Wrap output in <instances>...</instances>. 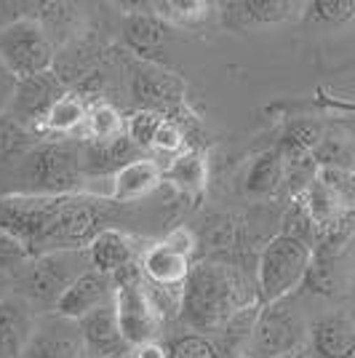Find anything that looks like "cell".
Wrapping results in <instances>:
<instances>
[{
  "label": "cell",
  "instance_id": "6da1fadb",
  "mask_svg": "<svg viewBox=\"0 0 355 358\" xmlns=\"http://www.w3.org/2000/svg\"><path fill=\"white\" fill-rule=\"evenodd\" d=\"M259 305L252 284L233 265L198 262L182 289V313L198 329L230 324L240 310Z\"/></svg>",
  "mask_w": 355,
  "mask_h": 358
},
{
  "label": "cell",
  "instance_id": "7a4b0ae2",
  "mask_svg": "<svg viewBox=\"0 0 355 358\" xmlns=\"http://www.w3.org/2000/svg\"><path fill=\"white\" fill-rule=\"evenodd\" d=\"M19 177L32 195L61 198L83 187L80 148L70 142H41L19 158Z\"/></svg>",
  "mask_w": 355,
  "mask_h": 358
},
{
  "label": "cell",
  "instance_id": "3957f363",
  "mask_svg": "<svg viewBox=\"0 0 355 358\" xmlns=\"http://www.w3.org/2000/svg\"><path fill=\"white\" fill-rule=\"evenodd\" d=\"M312 249L289 236H275L267 241L256 262V299L259 305H273L294 294L305 284L310 268Z\"/></svg>",
  "mask_w": 355,
  "mask_h": 358
},
{
  "label": "cell",
  "instance_id": "277c9868",
  "mask_svg": "<svg viewBox=\"0 0 355 358\" xmlns=\"http://www.w3.org/2000/svg\"><path fill=\"white\" fill-rule=\"evenodd\" d=\"M307 343V324L291 297L262 305L252 334L246 340V358H283L302 350Z\"/></svg>",
  "mask_w": 355,
  "mask_h": 358
},
{
  "label": "cell",
  "instance_id": "5b68a950",
  "mask_svg": "<svg viewBox=\"0 0 355 358\" xmlns=\"http://www.w3.org/2000/svg\"><path fill=\"white\" fill-rule=\"evenodd\" d=\"M57 45L48 38L38 14L24 16L0 32V62L16 80L54 70Z\"/></svg>",
  "mask_w": 355,
  "mask_h": 358
},
{
  "label": "cell",
  "instance_id": "8992f818",
  "mask_svg": "<svg viewBox=\"0 0 355 358\" xmlns=\"http://www.w3.org/2000/svg\"><path fill=\"white\" fill-rule=\"evenodd\" d=\"M83 262H89V252H48L32 259L30 270L24 275V289L27 294L22 297L27 302L38 305H51L57 310V302L70 286L89 273L91 268H83ZM91 265V262H89Z\"/></svg>",
  "mask_w": 355,
  "mask_h": 358
},
{
  "label": "cell",
  "instance_id": "52a82bcc",
  "mask_svg": "<svg viewBox=\"0 0 355 358\" xmlns=\"http://www.w3.org/2000/svg\"><path fill=\"white\" fill-rule=\"evenodd\" d=\"M64 94H67V86L57 70H48L43 75L27 78V80H16L8 115L41 136V126H43L48 110L57 105Z\"/></svg>",
  "mask_w": 355,
  "mask_h": 358
},
{
  "label": "cell",
  "instance_id": "ba28073f",
  "mask_svg": "<svg viewBox=\"0 0 355 358\" xmlns=\"http://www.w3.org/2000/svg\"><path fill=\"white\" fill-rule=\"evenodd\" d=\"M115 313H118L120 331H123V340L129 343V348L152 343L158 324H161V315L152 305L145 281L115 289Z\"/></svg>",
  "mask_w": 355,
  "mask_h": 358
},
{
  "label": "cell",
  "instance_id": "9c48e42d",
  "mask_svg": "<svg viewBox=\"0 0 355 358\" xmlns=\"http://www.w3.org/2000/svg\"><path fill=\"white\" fill-rule=\"evenodd\" d=\"M305 3L294 0H236V3H219V19L224 30L233 32H254L283 24L294 16H302Z\"/></svg>",
  "mask_w": 355,
  "mask_h": 358
},
{
  "label": "cell",
  "instance_id": "30bf717a",
  "mask_svg": "<svg viewBox=\"0 0 355 358\" xmlns=\"http://www.w3.org/2000/svg\"><path fill=\"white\" fill-rule=\"evenodd\" d=\"M83 353H86V343L78 321L54 313L38 318L22 358H80Z\"/></svg>",
  "mask_w": 355,
  "mask_h": 358
},
{
  "label": "cell",
  "instance_id": "8fae6325",
  "mask_svg": "<svg viewBox=\"0 0 355 358\" xmlns=\"http://www.w3.org/2000/svg\"><path fill=\"white\" fill-rule=\"evenodd\" d=\"M345 254H347V233L337 230V233H328L318 241V246L312 249V259L307 275H305V284L312 294H321V297H337L345 286Z\"/></svg>",
  "mask_w": 355,
  "mask_h": 358
},
{
  "label": "cell",
  "instance_id": "7c38bea8",
  "mask_svg": "<svg viewBox=\"0 0 355 358\" xmlns=\"http://www.w3.org/2000/svg\"><path fill=\"white\" fill-rule=\"evenodd\" d=\"M113 302H115V281H113V275H104V273H96L91 268L89 273H83L61 294L54 313L64 315L70 321H80V318H86L89 313L99 310L104 305H113Z\"/></svg>",
  "mask_w": 355,
  "mask_h": 358
},
{
  "label": "cell",
  "instance_id": "4fadbf2b",
  "mask_svg": "<svg viewBox=\"0 0 355 358\" xmlns=\"http://www.w3.org/2000/svg\"><path fill=\"white\" fill-rule=\"evenodd\" d=\"M312 358H355V321L345 310L315 318L307 327Z\"/></svg>",
  "mask_w": 355,
  "mask_h": 358
},
{
  "label": "cell",
  "instance_id": "5bb4252c",
  "mask_svg": "<svg viewBox=\"0 0 355 358\" xmlns=\"http://www.w3.org/2000/svg\"><path fill=\"white\" fill-rule=\"evenodd\" d=\"M35 305L8 292L0 299V358H22L35 331Z\"/></svg>",
  "mask_w": 355,
  "mask_h": 358
},
{
  "label": "cell",
  "instance_id": "9a60e30c",
  "mask_svg": "<svg viewBox=\"0 0 355 358\" xmlns=\"http://www.w3.org/2000/svg\"><path fill=\"white\" fill-rule=\"evenodd\" d=\"M139 265H142V275H145L147 284L179 292V289H184V281L193 270V259L177 252L168 241H158L142 254Z\"/></svg>",
  "mask_w": 355,
  "mask_h": 358
},
{
  "label": "cell",
  "instance_id": "2e32d148",
  "mask_svg": "<svg viewBox=\"0 0 355 358\" xmlns=\"http://www.w3.org/2000/svg\"><path fill=\"white\" fill-rule=\"evenodd\" d=\"M80 166L86 177H115L123 166L145 158V152L133 145L129 136H120L113 142H89L83 139L80 145Z\"/></svg>",
  "mask_w": 355,
  "mask_h": 358
},
{
  "label": "cell",
  "instance_id": "e0dca14e",
  "mask_svg": "<svg viewBox=\"0 0 355 358\" xmlns=\"http://www.w3.org/2000/svg\"><path fill=\"white\" fill-rule=\"evenodd\" d=\"M78 327H80V334H83L86 350H91V353H96L102 358H120L129 353V343L123 340L118 313H115V302L94 310L86 318H80Z\"/></svg>",
  "mask_w": 355,
  "mask_h": 358
},
{
  "label": "cell",
  "instance_id": "ac0fdd59",
  "mask_svg": "<svg viewBox=\"0 0 355 358\" xmlns=\"http://www.w3.org/2000/svg\"><path fill=\"white\" fill-rule=\"evenodd\" d=\"M163 182V166L155 158H139L133 164L123 166L118 174L113 177V190H110V201L118 203H131L150 195Z\"/></svg>",
  "mask_w": 355,
  "mask_h": 358
},
{
  "label": "cell",
  "instance_id": "d6986e66",
  "mask_svg": "<svg viewBox=\"0 0 355 358\" xmlns=\"http://www.w3.org/2000/svg\"><path fill=\"white\" fill-rule=\"evenodd\" d=\"M86 252H89L91 268L96 273H104V275H115L118 270H123L126 265L133 262L131 238L126 233L115 230V227L99 230L86 246Z\"/></svg>",
  "mask_w": 355,
  "mask_h": 358
},
{
  "label": "cell",
  "instance_id": "ffe728a7",
  "mask_svg": "<svg viewBox=\"0 0 355 358\" xmlns=\"http://www.w3.org/2000/svg\"><path fill=\"white\" fill-rule=\"evenodd\" d=\"M246 195L254 201H267L283 187V152L281 148H270L254 158L246 171Z\"/></svg>",
  "mask_w": 355,
  "mask_h": 358
},
{
  "label": "cell",
  "instance_id": "44dd1931",
  "mask_svg": "<svg viewBox=\"0 0 355 358\" xmlns=\"http://www.w3.org/2000/svg\"><path fill=\"white\" fill-rule=\"evenodd\" d=\"M152 14L161 22H166L168 27H179V30H198L206 22H211V16L219 14L214 3L208 0H161L150 6Z\"/></svg>",
  "mask_w": 355,
  "mask_h": 358
},
{
  "label": "cell",
  "instance_id": "7402d4cb",
  "mask_svg": "<svg viewBox=\"0 0 355 358\" xmlns=\"http://www.w3.org/2000/svg\"><path fill=\"white\" fill-rule=\"evenodd\" d=\"M86 113H89V102L73 91H67L59 102L48 110L43 126H41V134H78L86 123Z\"/></svg>",
  "mask_w": 355,
  "mask_h": 358
},
{
  "label": "cell",
  "instance_id": "603a6c76",
  "mask_svg": "<svg viewBox=\"0 0 355 358\" xmlns=\"http://www.w3.org/2000/svg\"><path fill=\"white\" fill-rule=\"evenodd\" d=\"M168 32H171V27L166 22H161L152 11L150 14H129L126 16V24H123L126 43L131 45L136 54H142V57L152 54L166 41Z\"/></svg>",
  "mask_w": 355,
  "mask_h": 358
},
{
  "label": "cell",
  "instance_id": "cb8c5ba5",
  "mask_svg": "<svg viewBox=\"0 0 355 358\" xmlns=\"http://www.w3.org/2000/svg\"><path fill=\"white\" fill-rule=\"evenodd\" d=\"M80 131H83V139L89 142H113V139L126 136V118L110 102L96 99L89 105L86 123Z\"/></svg>",
  "mask_w": 355,
  "mask_h": 358
},
{
  "label": "cell",
  "instance_id": "d4e9b609",
  "mask_svg": "<svg viewBox=\"0 0 355 358\" xmlns=\"http://www.w3.org/2000/svg\"><path fill=\"white\" fill-rule=\"evenodd\" d=\"M163 179L174 182L184 193L198 195L206 187V179H208L206 158L201 152H195V150H187V152H182L179 158H174L171 164L163 169Z\"/></svg>",
  "mask_w": 355,
  "mask_h": 358
},
{
  "label": "cell",
  "instance_id": "484cf974",
  "mask_svg": "<svg viewBox=\"0 0 355 358\" xmlns=\"http://www.w3.org/2000/svg\"><path fill=\"white\" fill-rule=\"evenodd\" d=\"M318 169H350L355 158V145L347 131L326 129L318 148L312 150Z\"/></svg>",
  "mask_w": 355,
  "mask_h": 358
},
{
  "label": "cell",
  "instance_id": "4316f807",
  "mask_svg": "<svg viewBox=\"0 0 355 358\" xmlns=\"http://www.w3.org/2000/svg\"><path fill=\"white\" fill-rule=\"evenodd\" d=\"M35 145H41V136L8 113H0V161H19Z\"/></svg>",
  "mask_w": 355,
  "mask_h": 358
},
{
  "label": "cell",
  "instance_id": "83f0119b",
  "mask_svg": "<svg viewBox=\"0 0 355 358\" xmlns=\"http://www.w3.org/2000/svg\"><path fill=\"white\" fill-rule=\"evenodd\" d=\"M302 19L312 27H345L355 19V0H312L305 3Z\"/></svg>",
  "mask_w": 355,
  "mask_h": 358
},
{
  "label": "cell",
  "instance_id": "f1b7e54d",
  "mask_svg": "<svg viewBox=\"0 0 355 358\" xmlns=\"http://www.w3.org/2000/svg\"><path fill=\"white\" fill-rule=\"evenodd\" d=\"M35 252L30 249V243L16 236L14 230L0 227V273H14V270L30 268Z\"/></svg>",
  "mask_w": 355,
  "mask_h": 358
},
{
  "label": "cell",
  "instance_id": "f546056e",
  "mask_svg": "<svg viewBox=\"0 0 355 358\" xmlns=\"http://www.w3.org/2000/svg\"><path fill=\"white\" fill-rule=\"evenodd\" d=\"M281 236L302 241V243H307L310 249H315V246H318V241H321L318 227H315V222L310 220V214H307V209L302 206V201H299V198H294V203H291V206L286 209V214H283Z\"/></svg>",
  "mask_w": 355,
  "mask_h": 358
},
{
  "label": "cell",
  "instance_id": "4dcf8cb0",
  "mask_svg": "<svg viewBox=\"0 0 355 358\" xmlns=\"http://www.w3.org/2000/svg\"><path fill=\"white\" fill-rule=\"evenodd\" d=\"M161 123H163L161 113L142 107V110H136V113H131V115L126 118V136H129L142 152H147V150H152V142H155V134H158Z\"/></svg>",
  "mask_w": 355,
  "mask_h": 358
},
{
  "label": "cell",
  "instance_id": "1f68e13d",
  "mask_svg": "<svg viewBox=\"0 0 355 358\" xmlns=\"http://www.w3.org/2000/svg\"><path fill=\"white\" fill-rule=\"evenodd\" d=\"M318 179L347 214L355 211V174L350 169H318Z\"/></svg>",
  "mask_w": 355,
  "mask_h": 358
},
{
  "label": "cell",
  "instance_id": "d6a6232c",
  "mask_svg": "<svg viewBox=\"0 0 355 358\" xmlns=\"http://www.w3.org/2000/svg\"><path fill=\"white\" fill-rule=\"evenodd\" d=\"M152 150L161 152V155H168L171 161L179 158L182 152H187V136L179 129L177 120L163 118L161 129H158V134H155V142H152Z\"/></svg>",
  "mask_w": 355,
  "mask_h": 358
},
{
  "label": "cell",
  "instance_id": "836d02e7",
  "mask_svg": "<svg viewBox=\"0 0 355 358\" xmlns=\"http://www.w3.org/2000/svg\"><path fill=\"white\" fill-rule=\"evenodd\" d=\"M171 358H217V350L203 334H184L171 348Z\"/></svg>",
  "mask_w": 355,
  "mask_h": 358
},
{
  "label": "cell",
  "instance_id": "e575fe53",
  "mask_svg": "<svg viewBox=\"0 0 355 358\" xmlns=\"http://www.w3.org/2000/svg\"><path fill=\"white\" fill-rule=\"evenodd\" d=\"M41 11V3H24V0H0V32L24 16H35Z\"/></svg>",
  "mask_w": 355,
  "mask_h": 358
},
{
  "label": "cell",
  "instance_id": "d590c367",
  "mask_svg": "<svg viewBox=\"0 0 355 358\" xmlns=\"http://www.w3.org/2000/svg\"><path fill=\"white\" fill-rule=\"evenodd\" d=\"M166 241H168L177 252H182L184 257H190V259H193L195 252H198V238H195L193 230H187V227H177V230H171V233L166 236Z\"/></svg>",
  "mask_w": 355,
  "mask_h": 358
},
{
  "label": "cell",
  "instance_id": "8d00e7d4",
  "mask_svg": "<svg viewBox=\"0 0 355 358\" xmlns=\"http://www.w3.org/2000/svg\"><path fill=\"white\" fill-rule=\"evenodd\" d=\"M14 91H16V78L0 62V113H8L11 99H14Z\"/></svg>",
  "mask_w": 355,
  "mask_h": 358
},
{
  "label": "cell",
  "instance_id": "74e56055",
  "mask_svg": "<svg viewBox=\"0 0 355 358\" xmlns=\"http://www.w3.org/2000/svg\"><path fill=\"white\" fill-rule=\"evenodd\" d=\"M133 358H171V353L163 348L161 343H145V345H136V348H131Z\"/></svg>",
  "mask_w": 355,
  "mask_h": 358
},
{
  "label": "cell",
  "instance_id": "f35d334b",
  "mask_svg": "<svg viewBox=\"0 0 355 358\" xmlns=\"http://www.w3.org/2000/svg\"><path fill=\"white\" fill-rule=\"evenodd\" d=\"M331 107H342V110H353L355 113V105H347V102H328Z\"/></svg>",
  "mask_w": 355,
  "mask_h": 358
},
{
  "label": "cell",
  "instance_id": "ab89813d",
  "mask_svg": "<svg viewBox=\"0 0 355 358\" xmlns=\"http://www.w3.org/2000/svg\"><path fill=\"white\" fill-rule=\"evenodd\" d=\"M283 358H312L310 353H305V350H296V353H291V356H283Z\"/></svg>",
  "mask_w": 355,
  "mask_h": 358
},
{
  "label": "cell",
  "instance_id": "60d3db41",
  "mask_svg": "<svg viewBox=\"0 0 355 358\" xmlns=\"http://www.w3.org/2000/svg\"><path fill=\"white\" fill-rule=\"evenodd\" d=\"M3 289H6V284L0 281V299H3V297H6V294H8V292H3Z\"/></svg>",
  "mask_w": 355,
  "mask_h": 358
},
{
  "label": "cell",
  "instance_id": "b9f144b4",
  "mask_svg": "<svg viewBox=\"0 0 355 358\" xmlns=\"http://www.w3.org/2000/svg\"><path fill=\"white\" fill-rule=\"evenodd\" d=\"M350 171H353V174H355V158H353V166H350Z\"/></svg>",
  "mask_w": 355,
  "mask_h": 358
}]
</instances>
